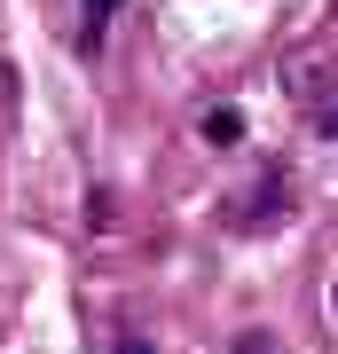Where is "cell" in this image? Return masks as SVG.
Segmentation results:
<instances>
[{
    "instance_id": "1",
    "label": "cell",
    "mask_w": 338,
    "mask_h": 354,
    "mask_svg": "<svg viewBox=\"0 0 338 354\" xmlns=\"http://www.w3.org/2000/svg\"><path fill=\"white\" fill-rule=\"evenodd\" d=\"M283 205H291V181H283V174H260V197L236 205L228 221H236V228H267V221H283Z\"/></svg>"
},
{
    "instance_id": "2",
    "label": "cell",
    "mask_w": 338,
    "mask_h": 354,
    "mask_svg": "<svg viewBox=\"0 0 338 354\" xmlns=\"http://www.w3.org/2000/svg\"><path fill=\"white\" fill-rule=\"evenodd\" d=\"M205 142H213V150H228V142H244V111H228V102H213V111H205V127H197Z\"/></svg>"
},
{
    "instance_id": "3",
    "label": "cell",
    "mask_w": 338,
    "mask_h": 354,
    "mask_svg": "<svg viewBox=\"0 0 338 354\" xmlns=\"http://www.w3.org/2000/svg\"><path fill=\"white\" fill-rule=\"evenodd\" d=\"M236 354H276V339H267V330H244V339H236Z\"/></svg>"
},
{
    "instance_id": "4",
    "label": "cell",
    "mask_w": 338,
    "mask_h": 354,
    "mask_svg": "<svg viewBox=\"0 0 338 354\" xmlns=\"http://www.w3.org/2000/svg\"><path fill=\"white\" fill-rule=\"evenodd\" d=\"M111 8H118V0H87V39L102 32V16H111Z\"/></svg>"
},
{
    "instance_id": "5",
    "label": "cell",
    "mask_w": 338,
    "mask_h": 354,
    "mask_svg": "<svg viewBox=\"0 0 338 354\" xmlns=\"http://www.w3.org/2000/svg\"><path fill=\"white\" fill-rule=\"evenodd\" d=\"M118 354H150V346H142V339H126V346H118Z\"/></svg>"
},
{
    "instance_id": "6",
    "label": "cell",
    "mask_w": 338,
    "mask_h": 354,
    "mask_svg": "<svg viewBox=\"0 0 338 354\" xmlns=\"http://www.w3.org/2000/svg\"><path fill=\"white\" fill-rule=\"evenodd\" d=\"M323 134H338V111H330V118H323Z\"/></svg>"
}]
</instances>
